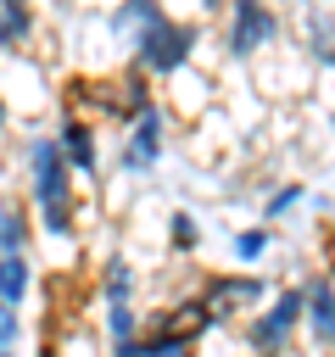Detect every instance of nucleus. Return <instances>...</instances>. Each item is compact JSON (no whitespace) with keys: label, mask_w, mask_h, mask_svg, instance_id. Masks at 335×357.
<instances>
[{"label":"nucleus","mask_w":335,"mask_h":357,"mask_svg":"<svg viewBox=\"0 0 335 357\" xmlns=\"http://www.w3.org/2000/svg\"><path fill=\"white\" fill-rule=\"evenodd\" d=\"M106 33L128 45V67L151 84H168L179 73L195 67L201 56V17H179L156 0H128V6H112L106 17Z\"/></svg>","instance_id":"nucleus-1"},{"label":"nucleus","mask_w":335,"mask_h":357,"mask_svg":"<svg viewBox=\"0 0 335 357\" xmlns=\"http://www.w3.org/2000/svg\"><path fill=\"white\" fill-rule=\"evenodd\" d=\"M22 201L34 212L39 240H50V245L78 240V178H73L56 134H45V128H34L22 139Z\"/></svg>","instance_id":"nucleus-2"},{"label":"nucleus","mask_w":335,"mask_h":357,"mask_svg":"<svg viewBox=\"0 0 335 357\" xmlns=\"http://www.w3.org/2000/svg\"><path fill=\"white\" fill-rule=\"evenodd\" d=\"M302 324H307V296H302V279H296V284H279L274 301L240 324V351L246 357H290Z\"/></svg>","instance_id":"nucleus-3"},{"label":"nucleus","mask_w":335,"mask_h":357,"mask_svg":"<svg viewBox=\"0 0 335 357\" xmlns=\"http://www.w3.org/2000/svg\"><path fill=\"white\" fill-rule=\"evenodd\" d=\"M274 279L268 273H251V268H229V273H201L195 279V301L212 312V324H234V318H251L274 301Z\"/></svg>","instance_id":"nucleus-4"},{"label":"nucleus","mask_w":335,"mask_h":357,"mask_svg":"<svg viewBox=\"0 0 335 357\" xmlns=\"http://www.w3.org/2000/svg\"><path fill=\"white\" fill-rule=\"evenodd\" d=\"M285 33V17L262 0H229L223 11V56L229 61H262Z\"/></svg>","instance_id":"nucleus-5"},{"label":"nucleus","mask_w":335,"mask_h":357,"mask_svg":"<svg viewBox=\"0 0 335 357\" xmlns=\"http://www.w3.org/2000/svg\"><path fill=\"white\" fill-rule=\"evenodd\" d=\"M168 134H173V117H168V106L156 100L151 112H140L128 128H123V139H117V173L123 178H151L156 167H162V156H168Z\"/></svg>","instance_id":"nucleus-6"},{"label":"nucleus","mask_w":335,"mask_h":357,"mask_svg":"<svg viewBox=\"0 0 335 357\" xmlns=\"http://www.w3.org/2000/svg\"><path fill=\"white\" fill-rule=\"evenodd\" d=\"M56 134V145H61V156H67V167H73V178H100V167H106V151H100V123H89L84 112H61V123L50 128Z\"/></svg>","instance_id":"nucleus-7"},{"label":"nucleus","mask_w":335,"mask_h":357,"mask_svg":"<svg viewBox=\"0 0 335 357\" xmlns=\"http://www.w3.org/2000/svg\"><path fill=\"white\" fill-rule=\"evenodd\" d=\"M212 95H218L212 73L190 67V73L168 78V95H162V106H168V117H173V123H201V117H212Z\"/></svg>","instance_id":"nucleus-8"},{"label":"nucleus","mask_w":335,"mask_h":357,"mask_svg":"<svg viewBox=\"0 0 335 357\" xmlns=\"http://www.w3.org/2000/svg\"><path fill=\"white\" fill-rule=\"evenodd\" d=\"M302 296H307V340L318 351H335V273H307L302 279Z\"/></svg>","instance_id":"nucleus-9"},{"label":"nucleus","mask_w":335,"mask_h":357,"mask_svg":"<svg viewBox=\"0 0 335 357\" xmlns=\"http://www.w3.org/2000/svg\"><path fill=\"white\" fill-rule=\"evenodd\" d=\"M39 33H45L39 6H28V0H0V61L28 56V50L39 45Z\"/></svg>","instance_id":"nucleus-10"},{"label":"nucleus","mask_w":335,"mask_h":357,"mask_svg":"<svg viewBox=\"0 0 335 357\" xmlns=\"http://www.w3.org/2000/svg\"><path fill=\"white\" fill-rule=\"evenodd\" d=\"M95 296H100V307H134L140 273H134V262H128L123 251H106V257H100V268H95Z\"/></svg>","instance_id":"nucleus-11"},{"label":"nucleus","mask_w":335,"mask_h":357,"mask_svg":"<svg viewBox=\"0 0 335 357\" xmlns=\"http://www.w3.org/2000/svg\"><path fill=\"white\" fill-rule=\"evenodd\" d=\"M34 212L22 195H0V257H34Z\"/></svg>","instance_id":"nucleus-12"},{"label":"nucleus","mask_w":335,"mask_h":357,"mask_svg":"<svg viewBox=\"0 0 335 357\" xmlns=\"http://www.w3.org/2000/svg\"><path fill=\"white\" fill-rule=\"evenodd\" d=\"M296 22H302V33H307V61H313L318 73H335V11L307 6Z\"/></svg>","instance_id":"nucleus-13"},{"label":"nucleus","mask_w":335,"mask_h":357,"mask_svg":"<svg viewBox=\"0 0 335 357\" xmlns=\"http://www.w3.org/2000/svg\"><path fill=\"white\" fill-rule=\"evenodd\" d=\"M34 273H39L34 257H0V307L22 312L28 296H34Z\"/></svg>","instance_id":"nucleus-14"},{"label":"nucleus","mask_w":335,"mask_h":357,"mask_svg":"<svg viewBox=\"0 0 335 357\" xmlns=\"http://www.w3.org/2000/svg\"><path fill=\"white\" fill-rule=\"evenodd\" d=\"M268 251H274V229H268V223H262V218H257V223H246V229H234V234H229V257H234V262H240V268H257V262H262V257H268Z\"/></svg>","instance_id":"nucleus-15"},{"label":"nucleus","mask_w":335,"mask_h":357,"mask_svg":"<svg viewBox=\"0 0 335 357\" xmlns=\"http://www.w3.org/2000/svg\"><path fill=\"white\" fill-rule=\"evenodd\" d=\"M307 195H313V190H307L302 178H279V184L262 195V223H268V229H274V223H285L296 206H307Z\"/></svg>","instance_id":"nucleus-16"},{"label":"nucleus","mask_w":335,"mask_h":357,"mask_svg":"<svg viewBox=\"0 0 335 357\" xmlns=\"http://www.w3.org/2000/svg\"><path fill=\"white\" fill-rule=\"evenodd\" d=\"M162 234H168V245H173L179 257H195V251H201V240H207V229H201V218H195L190 206H173Z\"/></svg>","instance_id":"nucleus-17"},{"label":"nucleus","mask_w":335,"mask_h":357,"mask_svg":"<svg viewBox=\"0 0 335 357\" xmlns=\"http://www.w3.org/2000/svg\"><path fill=\"white\" fill-rule=\"evenodd\" d=\"M11 123H17V112H11V100H6V95H0V139H6V134H11Z\"/></svg>","instance_id":"nucleus-18"},{"label":"nucleus","mask_w":335,"mask_h":357,"mask_svg":"<svg viewBox=\"0 0 335 357\" xmlns=\"http://www.w3.org/2000/svg\"><path fill=\"white\" fill-rule=\"evenodd\" d=\"M6 357H17V351H6Z\"/></svg>","instance_id":"nucleus-19"}]
</instances>
